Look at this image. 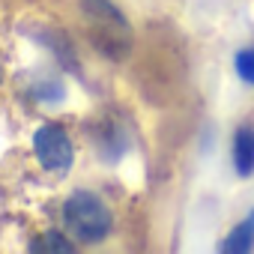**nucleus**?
Segmentation results:
<instances>
[{
    "instance_id": "f03ea898",
    "label": "nucleus",
    "mask_w": 254,
    "mask_h": 254,
    "mask_svg": "<svg viewBox=\"0 0 254 254\" xmlns=\"http://www.w3.org/2000/svg\"><path fill=\"white\" fill-rule=\"evenodd\" d=\"M63 221H66L69 233L81 242H102L114 227V215L105 206V200L87 189H75L66 197Z\"/></svg>"
},
{
    "instance_id": "f257e3e1",
    "label": "nucleus",
    "mask_w": 254,
    "mask_h": 254,
    "mask_svg": "<svg viewBox=\"0 0 254 254\" xmlns=\"http://www.w3.org/2000/svg\"><path fill=\"white\" fill-rule=\"evenodd\" d=\"M81 9L87 15V27H90V42L120 60L129 54L132 48V30H129V21L123 18V12L111 3V0H81Z\"/></svg>"
},
{
    "instance_id": "39448f33",
    "label": "nucleus",
    "mask_w": 254,
    "mask_h": 254,
    "mask_svg": "<svg viewBox=\"0 0 254 254\" xmlns=\"http://www.w3.org/2000/svg\"><path fill=\"white\" fill-rule=\"evenodd\" d=\"M233 168L239 177L254 174V126L242 123L233 135Z\"/></svg>"
},
{
    "instance_id": "0eeeda50",
    "label": "nucleus",
    "mask_w": 254,
    "mask_h": 254,
    "mask_svg": "<svg viewBox=\"0 0 254 254\" xmlns=\"http://www.w3.org/2000/svg\"><path fill=\"white\" fill-rule=\"evenodd\" d=\"M36 39H39V42H45L63 66H69L72 72H78V69H81V66H78V57H75V51H72V42H69L60 30L45 27V30H39V33H36Z\"/></svg>"
},
{
    "instance_id": "20e7f679",
    "label": "nucleus",
    "mask_w": 254,
    "mask_h": 254,
    "mask_svg": "<svg viewBox=\"0 0 254 254\" xmlns=\"http://www.w3.org/2000/svg\"><path fill=\"white\" fill-rule=\"evenodd\" d=\"M93 141H96V150L105 162H117L126 150H129V141H126V135L120 132V126L114 120H105L99 123V129L93 132Z\"/></svg>"
},
{
    "instance_id": "6e6552de",
    "label": "nucleus",
    "mask_w": 254,
    "mask_h": 254,
    "mask_svg": "<svg viewBox=\"0 0 254 254\" xmlns=\"http://www.w3.org/2000/svg\"><path fill=\"white\" fill-rule=\"evenodd\" d=\"M33 251H54V254H69L72 251V242H66V236L60 233V230H48V233H42V236H36V242L30 245Z\"/></svg>"
},
{
    "instance_id": "1a4fd4ad",
    "label": "nucleus",
    "mask_w": 254,
    "mask_h": 254,
    "mask_svg": "<svg viewBox=\"0 0 254 254\" xmlns=\"http://www.w3.org/2000/svg\"><path fill=\"white\" fill-rule=\"evenodd\" d=\"M233 66H236V75H239L245 84H251V87H254V48L239 51V54H236V60H233Z\"/></svg>"
},
{
    "instance_id": "423d86ee",
    "label": "nucleus",
    "mask_w": 254,
    "mask_h": 254,
    "mask_svg": "<svg viewBox=\"0 0 254 254\" xmlns=\"http://www.w3.org/2000/svg\"><path fill=\"white\" fill-rule=\"evenodd\" d=\"M218 248L227 251V254H245V251L254 248V209L224 236V242H221Z\"/></svg>"
},
{
    "instance_id": "9d476101",
    "label": "nucleus",
    "mask_w": 254,
    "mask_h": 254,
    "mask_svg": "<svg viewBox=\"0 0 254 254\" xmlns=\"http://www.w3.org/2000/svg\"><path fill=\"white\" fill-rule=\"evenodd\" d=\"M33 93H36V99H42V102H60V99H63V84H60L57 78H51V81L36 84Z\"/></svg>"
},
{
    "instance_id": "7ed1b4c3",
    "label": "nucleus",
    "mask_w": 254,
    "mask_h": 254,
    "mask_svg": "<svg viewBox=\"0 0 254 254\" xmlns=\"http://www.w3.org/2000/svg\"><path fill=\"white\" fill-rule=\"evenodd\" d=\"M33 153H36L39 165L48 174L66 177L72 171L75 147H72L66 129H63V126H57V123H45V126H39V129H36V135H33Z\"/></svg>"
},
{
    "instance_id": "9b49d317",
    "label": "nucleus",
    "mask_w": 254,
    "mask_h": 254,
    "mask_svg": "<svg viewBox=\"0 0 254 254\" xmlns=\"http://www.w3.org/2000/svg\"><path fill=\"white\" fill-rule=\"evenodd\" d=\"M0 81H3V63H0Z\"/></svg>"
}]
</instances>
